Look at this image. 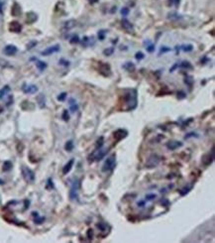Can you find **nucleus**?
Masks as SVG:
<instances>
[{"mask_svg":"<svg viewBox=\"0 0 215 243\" xmlns=\"http://www.w3.org/2000/svg\"><path fill=\"white\" fill-rule=\"evenodd\" d=\"M190 190H191V187H188V186H185V187H182V189H180L179 190V194L182 197H185V196H186L187 193H188Z\"/></svg>","mask_w":215,"mask_h":243,"instance_id":"nucleus-24","label":"nucleus"},{"mask_svg":"<svg viewBox=\"0 0 215 243\" xmlns=\"http://www.w3.org/2000/svg\"><path fill=\"white\" fill-rule=\"evenodd\" d=\"M38 17L37 14H35L34 12H28L27 13V18H26V22L28 24H33L35 21H37Z\"/></svg>","mask_w":215,"mask_h":243,"instance_id":"nucleus-19","label":"nucleus"},{"mask_svg":"<svg viewBox=\"0 0 215 243\" xmlns=\"http://www.w3.org/2000/svg\"><path fill=\"white\" fill-rule=\"evenodd\" d=\"M65 98H67V93H65V92H62V93H61V94L58 96V101H64Z\"/></svg>","mask_w":215,"mask_h":243,"instance_id":"nucleus-43","label":"nucleus"},{"mask_svg":"<svg viewBox=\"0 0 215 243\" xmlns=\"http://www.w3.org/2000/svg\"><path fill=\"white\" fill-rule=\"evenodd\" d=\"M60 64L62 65V66H65V67H68V66H69V62L68 61H65L64 59H62V60L60 61Z\"/></svg>","mask_w":215,"mask_h":243,"instance_id":"nucleus-51","label":"nucleus"},{"mask_svg":"<svg viewBox=\"0 0 215 243\" xmlns=\"http://www.w3.org/2000/svg\"><path fill=\"white\" fill-rule=\"evenodd\" d=\"M214 161V148L212 147L211 151L207 154L202 156V159H201V163L204 167H208L209 165H211Z\"/></svg>","mask_w":215,"mask_h":243,"instance_id":"nucleus-6","label":"nucleus"},{"mask_svg":"<svg viewBox=\"0 0 215 243\" xmlns=\"http://www.w3.org/2000/svg\"><path fill=\"white\" fill-rule=\"evenodd\" d=\"M190 137H196V138H198V134H196V133H194V132H190V133H188L187 135H185V139H188Z\"/></svg>","mask_w":215,"mask_h":243,"instance_id":"nucleus-44","label":"nucleus"},{"mask_svg":"<svg viewBox=\"0 0 215 243\" xmlns=\"http://www.w3.org/2000/svg\"><path fill=\"white\" fill-rule=\"evenodd\" d=\"M17 51H18V49H17L16 46H14V45H8V46H6L4 48V50H3L4 54L7 56H14L17 53Z\"/></svg>","mask_w":215,"mask_h":243,"instance_id":"nucleus-14","label":"nucleus"},{"mask_svg":"<svg viewBox=\"0 0 215 243\" xmlns=\"http://www.w3.org/2000/svg\"><path fill=\"white\" fill-rule=\"evenodd\" d=\"M23 91L28 94H33V93H36L38 91V88L34 85H23Z\"/></svg>","mask_w":215,"mask_h":243,"instance_id":"nucleus-15","label":"nucleus"},{"mask_svg":"<svg viewBox=\"0 0 215 243\" xmlns=\"http://www.w3.org/2000/svg\"><path fill=\"white\" fill-rule=\"evenodd\" d=\"M93 235H94V232H93V229L92 228H89L87 231H86V237H87L89 240H92L93 238Z\"/></svg>","mask_w":215,"mask_h":243,"instance_id":"nucleus-35","label":"nucleus"},{"mask_svg":"<svg viewBox=\"0 0 215 243\" xmlns=\"http://www.w3.org/2000/svg\"><path fill=\"white\" fill-rule=\"evenodd\" d=\"M58 51H60V45H55V46L49 47V48L46 49V50L42 51L41 54L43 56H50L52 54L57 53V52H58Z\"/></svg>","mask_w":215,"mask_h":243,"instance_id":"nucleus-13","label":"nucleus"},{"mask_svg":"<svg viewBox=\"0 0 215 243\" xmlns=\"http://www.w3.org/2000/svg\"><path fill=\"white\" fill-rule=\"evenodd\" d=\"M9 91H10V86H9V85L3 86V88H2L1 89H0V99H2L3 97H4Z\"/></svg>","mask_w":215,"mask_h":243,"instance_id":"nucleus-23","label":"nucleus"},{"mask_svg":"<svg viewBox=\"0 0 215 243\" xmlns=\"http://www.w3.org/2000/svg\"><path fill=\"white\" fill-rule=\"evenodd\" d=\"M22 175H23L24 180L28 183H33L35 179H36L35 173L30 168H28V167H25V166L22 167Z\"/></svg>","mask_w":215,"mask_h":243,"instance_id":"nucleus-5","label":"nucleus"},{"mask_svg":"<svg viewBox=\"0 0 215 243\" xmlns=\"http://www.w3.org/2000/svg\"><path fill=\"white\" fill-rule=\"evenodd\" d=\"M81 42V40H79V37L77 36V35H74V36H72V38L71 39V44H77Z\"/></svg>","mask_w":215,"mask_h":243,"instance_id":"nucleus-40","label":"nucleus"},{"mask_svg":"<svg viewBox=\"0 0 215 243\" xmlns=\"http://www.w3.org/2000/svg\"><path fill=\"white\" fill-rule=\"evenodd\" d=\"M76 25V21L75 20H68L67 22L64 23V25H62V30L64 31H69L71 29H72L74 26Z\"/></svg>","mask_w":215,"mask_h":243,"instance_id":"nucleus-17","label":"nucleus"},{"mask_svg":"<svg viewBox=\"0 0 215 243\" xmlns=\"http://www.w3.org/2000/svg\"><path fill=\"white\" fill-rule=\"evenodd\" d=\"M77 190H78V181H77V180H75V182H74V184H72L71 190H69V199H71V200H78Z\"/></svg>","mask_w":215,"mask_h":243,"instance_id":"nucleus-8","label":"nucleus"},{"mask_svg":"<svg viewBox=\"0 0 215 243\" xmlns=\"http://www.w3.org/2000/svg\"><path fill=\"white\" fill-rule=\"evenodd\" d=\"M144 58H145V55L142 53V52H137V53L135 54V59H136L137 61H142Z\"/></svg>","mask_w":215,"mask_h":243,"instance_id":"nucleus-36","label":"nucleus"},{"mask_svg":"<svg viewBox=\"0 0 215 243\" xmlns=\"http://www.w3.org/2000/svg\"><path fill=\"white\" fill-rule=\"evenodd\" d=\"M185 85H188L190 88H192V85H193V79H192L191 76L186 75V78H185Z\"/></svg>","mask_w":215,"mask_h":243,"instance_id":"nucleus-32","label":"nucleus"},{"mask_svg":"<svg viewBox=\"0 0 215 243\" xmlns=\"http://www.w3.org/2000/svg\"><path fill=\"white\" fill-rule=\"evenodd\" d=\"M36 45H37V42H35V41L34 42H30V43L27 45V49H28V50H31V49H32L34 46H36Z\"/></svg>","mask_w":215,"mask_h":243,"instance_id":"nucleus-49","label":"nucleus"},{"mask_svg":"<svg viewBox=\"0 0 215 243\" xmlns=\"http://www.w3.org/2000/svg\"><path fill=\"white\" fill-rule=\"evenodd\" d=\"M171 51V48H169V47H162L161 48V50H160V55H161L162 53L164 54V53H168V52Z\"/></svg>","mask_w":215,"mask_h":243,"instance_id":"nucleus-45","label":"nucleus"},{"mask_svg":"<svg viewBox=\"0 0 215 243\" xmlns=\"http://www.w3.org/2000/svg\"><path fill=\"white\" fill-rule=\"evenodd\" d=\"M36 67L37 69H39L40 72H43L44 69H46L47 68V64L45 62H42V61H37L36 62Z\"/></svg>","mask_w":215,"mask_h":243,"instance_id":"nucleus-25","label":"nucleus"},{"mask_svg":"<svg viewBox=\"0 0 215 243\" xmlns=\"http://www.w3.org/2000/svg\"><path fill=\"white\" fill-rule=\"evenodd\" d=\"M11 13L13 16H20L21 14H22V10H21V7L18 3H14V5L12 6V10H11Z\"/></svg>","mask_w":215,"mask_h":243,"instance_id":"nucleus-18","label":"nucleus"},{"mask_svg":"<svg viewBox=\"0 0 215 243\" xmlns=\"http://www.w3.org/2000/svg\"><path fill=\"white\" fill-rule=\"evenodd\" d=\"M122 68L125 69V71H127V72H134V71H135V69H136V67H135V65H134L132 62H125V64L122 66Z\"/></svg>","mask_w":215,"mask_h":243,"instance_id":"nucleus-20","label":"nucleus"},{"mask_svg":"<svg viewBox=\"0 0 215 243\" xmlns=\"http://www.w3.org/2000/svg\"><path fill=\"white\" fill-rule=\"evenodd\" d=\"M99 72L104 76H109L111 75L110 66L106 62H99Z\"/></svg>","mask_w":215,"mask_h":243,"instance_id":"nucleus-9","label":"nucleus"},{"mask_svg":"<svg viewBox=\"0 0 215 243\" xmlns=\"http://www.w3.org/2000/svg\"><path fill=\"white\" fill-rule=\"evenodd\" d=\"M182 49L185 52H191L193 50V46H192V45H190V44H188V45H183V46L182 47Z\"/></svg>","mask_w":215,"mask_h":243,"instance_id":"nucleus-37","label":"nucleus"},{"mask_svg":"<svg viewBox=\"0 0 215 243\" xmlns=\"http://www.w3.org/2000/svg\"><path fill=\"white\" fill-rule=\"evenodd\" d=\"M179 68H182V69H192V66L191 64H190L189 62H187V61H183L182 62V64H180L179 66Z\"/></svg>","mask_w":215,"mask_h":243,"instance_id":"nucleus-27","label":"nucleus"},{"mask_svg":"<svg viewBox=\"0 0 215 243\" xmlns=\"http://www.w3.org/2000/svg\"><path fill=\"white\" fill-rule=\"evenodd\" d=\"M69 108H71V112H75L78 110V105L74 98H69Z\"/></svg>","mask_w":215,"mask_h":243,"instance_id":"nucleus-21","label":"nucleus"},{"mask_svg":"<svg viewBox=\"0 0 215 243\" xmlns=\"http://www.w3.org/2000/svg\"><path fill=\"white\" fill-rule=\"evenodd\" d=\"M145 204H146L145 200H139L138 203H137V206H138L139 207H144V206H145Z\"/></svg>","mask_w":215,"mask_h":243,"instance_id":"nucleus-52","label":"nucleus"},{"mask_svg":"<svg viewBox=\"0 0 215 243\" xmlns=\"http://www.w3.org/2000/svg\"><path fill=\"white\" fill-rule=\"evenodd\" d=\"M145 197H146V200L147 201H152L155 199H157V194L156 193H147Z\"/></svg>","mask_w":215,"mask_h":243,"instance_id":"nucleus-33","label":"nucleus"},{"mask_svg":"<svg viewBox=\"0 0 215 243\" xmlns=\"http://www.w3.org/2000/svg\"><path fill=\"white\" fill-rule=\"evenodd\" d=\"M11 169H12V163L10 162V161H5L4 164H3V168H2L3 171H4V172H8Z\"/></svg>","mask_w":215,"mask_h":243,"instance_id":"nucleus-30","label":"nucleus"},{"mask_svg":"<svg viewBox=\"0 0 215 243\" xmlns=\"http://www.w3.org/2000/svg\"><path fill=\"white\" fill-rule=\"evenodd\" d=\"M121 25H122V28L126 31L127 33H132L134 32V26L133 24H132L129 20H127L126 18L122 19L121 21Z\"/></svg>","mask_w":215,"mask_h":243,"instance_id":"nucleus-11","label":"nucleus"},{"mask_svg":"<svg viewBox=\"0 0 215 243\" xmlns=\"http://www.w3.org/2000/svg\"><path fill=\"white\" fill-rule=\"evenodd\" d=\"M128 136V131L126 129H117L116 131L113 132V137L115 139L116 142H120Z\"/></svg>","mask_w":215,"mask_h":243,"instance_id":"nucleus-7","label":"nucleus"},{"mask_svg":"<svg viewBox=\"0 0 215 243\" xmlns=\"http://www.w3.org/2000/svg\"><path fill=\"white\" fill-rule=\"evenodd\" d=\"M107 226H108V224L106 223V222H98V223H96V227L99 229L100 231H105L107 229Z\"/></svg>","mask_w":215,"mask_h":243,"instance_id":"nucleus-26","label":"nucleus"},{"mask_svg":"<svg viewBox=\"0 0 215 243\" xmlns=\"http://www.w3.org/2000/svg\"><path fill=\"white\" fill-rule=\"evenodd\" d=\"M186 97V94L183 91H179L178 92V98L179 99H183V98H185Z\"/></svg>","mask_w":215,"mask_h":243,"instance_id":"nucleus-48","label":"nucleus"},{"mask_svg":"<svg viewBox=\"0 0 215 243\" xmlns=\"http://www.w3.org/2000/svg\"><path fill=\"white\" fill-rule=\"evenodd\" d=\"M74 159L69 160L67 164L65 165L64 168H62V174H64V175H68V174L71 172V170L72 169V167H74Z\"/></svg>","mask_w":215,"mask_h":243,"instance_id":"nucleus-16","label":"nucleus"},{"mask_svg":"<svg viewBox=\"0 0 215 243\" xmlns=\"http://www.w3.org/2000/svg\"><path fill=\"white\" fill-rule=\"evenodd\" d=\"M178 67H179V65H178V64H175V65H173V67H172V68H171V69H169V72H173V71H175V69L176 68H178Z\"/></svg>","mask_w":215,"mask_h":243,"instance_id":"nucleus-53","label":"nucleus"},{"mask_svg":"<svg viewBox=\"0 0 215 243\" xmlns=\"http://www.w3.org/2000/svg\"><path fill=\"white\" fill-rule=\"evenodd\" d=\"M114 48H107L105 50L103 51V55L106 56V57H110V56H112L113 53H114Z\"/></svg>","mask_w":215,"mask_h":243,"instance_id":"nucleus-31","label":"nucleus"},{"mask_svg":"<svg viewBox=\"0 0 215 243\" xmlns=\"http://www.w3.org/2000/svg\"><path fill=\"white\" fill-rule=\"evenodd\" d=\"M74 142H72L71 140L68 141L67 143H65V151H68V152H71V151H72V149H74Z\"/></svg>","mask_w":215,"mask_h":243,"instance_id":"nucleus-28","label":"nucleus"},{"mask_svg":"<svg viewBox=\"0 0 215 243\" xmlns=\"http://www.w3.org/2000/svg\"><path fill=\"white\" fill-rule=\"evenodd\" d=\"M105 35H106V31L100 30L99 32H98V39L100 41H103L104 39H105Z\"/></svg>","mask_w":215,"mask_h":243,"instance_id":"nucleus-39","label":"nucleus"},{"mask_svg":"<svg viewBox=\"0 0 215 243\" xmlns=\"http://www.w3.org/2000/svg\"><path fill=\"white\" fill-rule=\"evenodd\" d=\"M108 153V150H103L102 148L100 149H95L94 151H93L91 154L88 156L87 158V161L90 164V163H93V162H98V161H101V160L105 157L106 154Z\"/></svg>","mask_w":215,"mask_h":243,"instance_id":"nucleus-3","label":"nucleus"},{"mask_svg":"<svg viewBox=\"0 0 215 243\" xmlns=\"http://www.w3.org/2000/svg\"><path fill=\"white\" fill-rule=\"evenodd\" d=\"M44 220H45V217H39V216H37L36 218H35V223L41 224Z\"/></svg>","mask_w":215,"mask_h":243,"instance_id":"nucleus-47","label":"nucleus"},{"mask_svg":"<svg viewBox=\"0 0 215 243\" xmlns=\"http://www.w3.org/2000/svg\"><path fill=\"white\" fill-rule=\"evenodd\" d=\"M160 203H161L163 206H169L171 203H169V200L168 199H163L160 200Z\"/></svg>","mask_w":215,"mask_h":243,"instance_id":"nucleus-41","label":"nucleus"},{"mask_svg":"<svg viewBox=\"0 0 215 243\" xmlns=\"http://www.w3.org/2000/svg\"><path fill=\"white\" fill-rule=\"evenodd\" d=\"M124 111H132L137 107V91L136 89H125L122 95Z\"/></svg>","mask_w":215,"mask_h":243,"instance_id":"nucleus-1","label":"nucleus"},{"mask_svg":"<svg viewBox=\"0 0 215 243\" xmlns=\"http://www.w3.org/2000/svg\"><path fill=\"white\" fill-rule=\"evenodd\" d=\"M146 50H147V52H149V53H153V52L155 51V45L152 44L151 42H148V45H147V47H146Z\"/></svg>","mask_w":215,"mask_h":243,"instance_id":"nucleus-34","label":"nucleus"},{"mask_svg":"<svg viewBox=\"0 0 215 243\" xmlns=\"http://www.w3.org/2000/svg\"><path fill=\"white\" fill-rule=\"evenodd\" d=\"M121 14H122V16H127L128 14H129V9L126 8V7H124V8L121 9Z\"/></svg>","mask_w":215,"mask_h":243,"instance_id":"nucleus-46","label":"nucleus"},{"mask_svg":"<svg viewBox=\"0 0 215 243\" xmlns=\"http://www.w3.org/2000/svg\"><path fill=\"white\" fill-rule=\"evenodd\" d=\"M103 145H104V137L103 136H100L98 139H97V141H96V144H95V149H100V148H102L103 147Z\"/></svg>","mask_w":215,"mask_h":243,"instance_id":"nucleus-29","label":"nucleus"},{"mask_svg":"<svg viewBox=\"0 0 215 243\" xmlns=\"http://www.w3.org/2000/svg\"><path fill=\"white\" fill-rule=\"evenodd\" d=\"M115 166H116V154L113 153V154H111L109 157H107V159L105 160V162H104V164L101 168V171L103 173L111 172L114 170Z\"/></svg>","mask_w":215,"mask_h":243,"instance_id":"nucleus-2","label":"nucleus"},{"mask_svg":"<svg viewBox=\"0 0 215 243\" xmlns=\"http://www.w3.org/2000/svg\"><path fill=\"white\" fill-rule=\"evenodd\" d=\"M62 118L64 119L65 121H68L69 120V113H68V110L65 109L64 112H62Z\"/></svg>","mask_w":215,"mask_h":243,"instance_id":"nucleus-38","label":"nucleus"},{"mask_svg":"<svg viewBox=\"0 0 215 243\" xmlns=\"http://www.w3.org/2000/svg\"><path fill=\"white\" fill-rule=\"evenodd\" d=\"M182 145H183L182 142H180V141H175V140L169 141L168 143L166 144V148H168L169 150H171V151H175V150H176V149L182 147Z\"/></svg>","mask_w":215,"mask_h":243,"instance_id":"nucleus-12","label":"nucleus"},{"mask_svg":"<svg viewBox=\"0 0 215 243\" xmlns=\"http://www.w3.org/2000/svg\"><path fill=\"white\" fill-rule=\"evenodd\" d=\"M8 29H9L10 32L20 33L21 31H22V25H21L19 22H17V21H12V22L9 23Z\"/></svg>","mask_w":215,"mask_h":243,"instance_id":"nucleus-10","label":"nucleus"},{"mask_svg":"<svg viewBox=\"0 0 215 243\" xmlns=\"http://www.w3.org/2000/svg\"><path fill=\"white\" fill-rule=\"evenodd\" d=\"M37 100H38V103H39V106L41 107V108H44V107L46 106V97H45L44 94H40L37 97Z\"/></svg>","mask_w":215,"mask_h":243,"instance_id":"nucleus-22","label":"nucleus"},{"mask_svg":"<svg viewBox=\"0 0 215 243\" xmlns=\"http://www.w3.org/2000/svg\"><path fill=\"white\" fill-rule=\"evenodd\" d=\"M82 40H83V41L81 42L82 46H84V47H85V46H87V44H88V42H89V38H88V37H84Z\"/></svg>","mask_w":215,"mask_h":243,"instance_id":"nucleus-50","label":"nucleus"},{"mask_svg":"<svg viewBox=\"0 0 215 243\" xmlns=\"http://www.w3.org/2000/svg\"><path fill=\"white\" fill-rule=\"evenodd\" d=\"M47 189L49 190H52V189H54V183H53V180L52 179H49L48 180V184H47Z\"/></svg>","mask_w":215,"mask_h":243,"instance_id":"nucleus-42","label":"nucleus"},{"mask_svg":"<svg viewBox=\"0 0 215 243\" xmlns=\"http://www.w3.org/2000/svg\"><path fill=\"white\" fill-rule=\"evenodd\" d=\"M161 160H162L161 156H159L158 154H152L150 157L148 158L147 162H146V168H148V169L156 168V167L160 164Z\"/></svg>","mask_w":215,"mask_h":243,"instance_id":"nucleus-4","label":"nucleus"},{"mask_svg":"<svg viewBox=\"0 0 215 243\" xmlns=\"http://www.w3.org/2000/svg\"><path fill=\"white\" fill-rule=\"evenodd\" d=\"M1 112H2V109H1V107H0V113H1Z\"/></svg>","mask_w":215,"mask_h":243,"instance_id":"nucleus-54","label":"nucleus"}]
</instances>
